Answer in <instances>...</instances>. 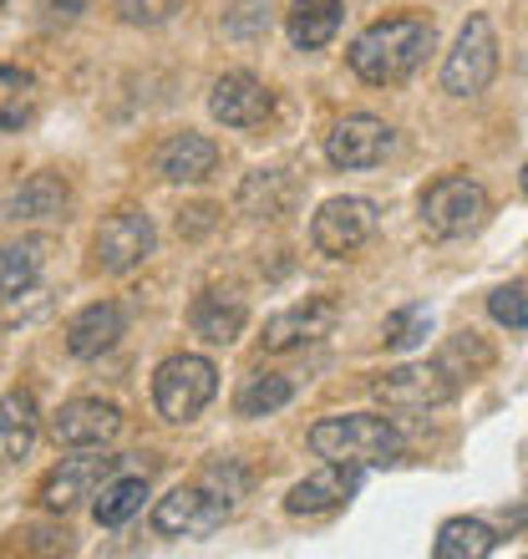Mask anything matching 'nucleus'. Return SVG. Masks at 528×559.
Masks as SVG:
<instances>
[{"label": "nucleus", "mask_w": 528, "mask_h": 559, "mask_svg": "<svg viewBox=\"0 0 528 559\" xmlns=\"http://www.w3.org/2000/svg\"><path fill=\"white\" fill-rule=\"evenodd\" d=\"M437 41L432 21H417V15H386L376 26H367L351 41V72L371 87H392V82H407L417 67L427 61Z\"/></svg>", "instance_id": "1"}, {"label": "nucleus", "mask_w": 528, "mask_h": 559, "mask_svg": "<svg viewBox=\"0 0 528 559\" xmlns=\"http://www.w3.org/2000/svg\"><path fill=\"white\" fill-rule=\"evenodd\" d=\"M310 448L325 457V463H351V468H386L401 457V432H396L386 417H325V423L310 427Z\"/></svg>", "instance_id": "2"}, {"label": "nucleus", "mask_w": 528, "mask_h": 559, "mask_svg": "<svg viewBox=\"0 0 528 559\" xmlns=\"http://www.w3.org/2000/svg\"><path fill=\"white\" fill-rule=\"evenodd\" d=\"M214 392H219V371L208 356H168L153 377V402L168 423H193L214 402Z\"/></svg>", "instance_id": "3"}, {"label": "nucleus", "mask_w": 528, "mask_h": 559, "mask_svg": "<svg viewBox=\"0 0 528 559\" xmlns=\"http://www.w3.org/2000/svg\"><path fill=\"white\" fill-rule=\"evenodd\" d=\"M488 219V193L478 178L447 174L422 193V224L432 239H463Z\"/></svg>", "instance_id": "4"}, {"label": "nucleus", "mask_w": 528, "mask_h": 559, "mask_svg": "<svg viewBox=\"0 0 528 559\" xmlns=\"http://www.w3.org/2000/svg\"><path fill=\"white\" fill-rule=\"evenodd\" d=\"M499 72V36L488 15H472L468 26L457 31V46L442 61V92L453 97H478Z\"/></svg>", "instance_id": "5"}, {"label": "nucleus", "mask_w": 528, "mask_h": 559, "mask_svg": "<svg viewBox=\"0 0 528 559\" xmlns=\"http://www.w3.org/2000/svg\"><path fill=\"white\" fill-rule=\"evenodd\" d=\"M235 503L214 493L208 484H193V488H173L168 499H158L153 509V530L163 539H208L214 530H224V519H229Z\"/></svg>", "instance_id": "6"}, {"label": "nucleus", "mask_w": 528, "mask_h": 559, "mask_svg": "<svg viewBox=\"0 0 528 559\" xmlns=\"http://www.w3.org/2000/svg\"><path fill=\"white\" fill-rule=\"evenodd\" d=\"M371 392H376V402H382L386 413H427V407L453 402L457 382L437 367V361H407V367L376 377Z\"/></svg>", "instance_id": "7"}, {"label": "nucleus", "mask_w": 528, "mask_h": 559, "mask_svg": "<svg viewBox=\"0 0 528 559\" xmlns=\"http://www.w3.org/2000/svg\"><path fill=\"white\" fill-rule=\"evenodd\" d=\"M147 254H153V219L143 209H118L112 219H103L97 239H92V265L107 270V275L143 265Z\"/></svg>", "instance_id": "8"}, {"label": "nucleus", "mask_w": 528, "mask_h": 559, "mask_svg": "<svg viewBox=\"0 0 528 559\" xmlns=\"http://www.w3.org/2000/svg\"><path fill=\"white\" fill-rule=\"evenodd\" d=\"M392 147H396V133L382 118H371V112H351V118H340L325 133V158L336 168H376V163H386Z\"/></svg>", "instance_id": "9"}, {"label": "nucleus", "mask_w": 528, "mask_h": 559, "mask_svg": "<svg viewBox=\"0 0 528 559\" xmlns=\"http://www.w3.org/2000/svg\"><path fill=\"white\" fill-rule=\"evenodd\" d=\"M371 229H376V209L367 199H331V204H321L315 224H310V239H315L321 254L346 260V254H356L367 245Z\"/></svg>", "instance_id": "10"}, {"label": "nucleus", "mask_w": 528, "mask_h": 559, "mask_svg": "<svg viewBox=\"0 0 528 559\" xmlns=\"http://www.w3.org/2000/svg\"><path fill=\"white\" fill-rule=\"evenodd\" d=\"M118 468H122V457H61L57 468L41 478V509L67 514L82 499H92Z\"/></svg>", "instance_id": "11"}, {"label": "nucleus", "mask_w": 528, "mask_h": 559, "mask_svg": "<svg viewBox=\"0 0 528 559\" xmlns=\"http://www.w3.org/2000/svg\"><path fill=\"white\" fill-rule=\"evenodd\" d=\"M122 432V413L112 407V402H67L57 417H51V438H57V448H82V453H92V448H107V442Z\"/></svg>", "instance_id": "12"}, {"label": "nucleus", "mask_w": 528, "mask_h": 559, "mask_svg": "<svg viewBox=\"0 0 528 559\" xmlns=\"http://www.w3.org/2000/svg\"><path fill=\"white\" fill-rule=\"evenodd\" d=\"M208 112L224 122V128H260L275 112V97L260 76L250 72H224L214 82V97H208Z\"/></svg>", "instance_id": "13"}, {"label": "nucleus", "mask_w": 528, "mask_h": 559, "mask_svg": "<svg viewBox=\"0 0 528 559\" xmlns=\"http://www.w3.org/2000/svg\"><path fill=\"white\" fill-rule=\"evenodd\" d=\"M331 325H336V306L321 300V295H310L305 306H290L269 316L264 321V352H295V346H310V341L331 336Z\"/></svg>", "instance_id": "14"}, {"label": "nucleus", "mask_w": 528, "mask_h": 559, "mask_svg": "<svg viewBox=\"0 0 528 559\" xmlns=\"http://www.w3.org/2000/svg\"><path fill=\"white\" fill-rule=\"evenodd\" d=\"M356 488H361V468H351V463H325L321 473H310L305 484L290 488L285 509H290L295 519L331 514V509H340L346 499H356Z\"/></svg>", "instance_id": "15"}, {"label": "nucleus", "mask_w": 528, "mask_h": 559, "mask_svg": "<svg viewBox=\"0 0 528 559\" xmlns=\"http://www.w3.org/2000/svg\"><path fill=\"white\" fill-rule=\"evenodd\" d=\"M122 325H128V316H122V306H112V300H97V306L76 310L72 321H67V352L72 356H103L118 346Z\"/></svg>", "instance_id": "16"}, {"label": "nucleus", "mask_w": 528, "mask_h": 559, "mask_svg": "<svg viewBox=\"0 0 528 559\" xmlns=\"http://www.w3.org/2000/svg\"><path fill=\"white\" fill-rule=\"evenodd\" d=\"M244 321H250V310H244V300H239L235 290H204L189 310L193 336L214 341V346H229V341L244 331Z\"/></svg>", "instance_id": "17"}, {"label": "nucleus", "mask_w": 528, "mask_h": 559, "mask_svg": "<svg viewBox=\"0 0 528 559\" xmlns=\"http://www.w3.org/2000/svg\"><path fill=\"white\" fill-rule=\"evenodd\" d=\"M219 168V147L208 143L204 133H178L158 147V174L173 183H199Z\"/></svg>", "instance_id": "18"}, {"label": "nucleus", "mask_w": 528, "mask_h": 559, "mask_svg": "<svg viewBox=\"0 0 528 559\" xmlns=\"http://www.w3.org/2000/svg\"><path fill=\"white\" fill-rule=\"evenodd\" d=\"M36 432H41L36 397H31V392H5V397H0V468L15 463V457H26Z\"/></svg>", "instance_id": "19"}, {"label": "nucleus", "mask_w": 528, "mask_h": 559, "mask_svg": "<svg viewBox=\"0 0 528 559\" xmlns=\"http://www.w3.org/2000/svg\"><path fill=\"white\" fill-rule=\"evenodd\" d=\"M67 178L61 174H31L5 204V219H57L67 214Z\"/></svg>", "instance_id": "20"}, {"label": "nucleus", "mask_w": 528, "mask_h": 559, "mask_svg": "<svg viewBox=\"0 0 528 559\" xmlns=\"http://www.w3.org/2000/svg\"><path fill=\"white\" fill-rule=\"evenodd\" d=\"M285 26H290V41L300 51H321V46L336 41L340 31V0H295Z\"/></svg>", "instance_id": "21"}, {"label": "nucleus", "mask_w": 528, "mask_h": 559, "mask_svg": "<svg viewBox=\"0 0 528 559\" xmlns=\"http://www.w3.org/2000/svg\"><path fill=\"white\" fill-rule=\"evenodd\" d=\"M143 499H147V473L143 478H137V473L107 478V484L92 493V514H97L103 530H118V524H128L132 514H143Z\"/></svg>", "instance_id": "22"}, {"label": "nucleus", "mask_w": 528, "mask_h": 559, "mask_svg": "<svg viewBox=\"0 0 528 559\" xmlns=\"http://www.w3.org/2000/svg\"><path fill=\"white\" fill-rule=\"evenodd\" d=\"M499 549V534H493V524H483V519H447L437 530V545H432V555L437 559H483Z\"/></svg>", "instance_id": "23"}, {"label": "nucleus", "mask_w": 528, "mask_h": 559, "mask_svg": "<svg viewBox=\"0 0 528 559\" xmlns=\"http://www.w3.org/2000/svg\"><path fill=\"white\" fill-rule=\"evenodd\" d=\"M437 367L463 386V382H472V377H483V371L493 367V346H488L483 336H472V331H457V336L437 352Z\"/></svg>", "instance_id": "24"}, {"label": "nucleus", "mask_w": 528, "mask_h": 559, "mask_svg": "<svg viewBox=\"0 0 528 559\" xmlns=\"http://www.w3.org/2000/svg\"><path fill=\"white\" fill-rule=\"evenodd\" d=\"M290 392L295 386L285 382V377H275V371H250L235 392V413L239 417H269L290 402Z\"/></svg>", "instance_id": "25"}, {"label": "nucleus", "mask_w": 528, "mask_h": 559, "mask_svg": "<svg viewBox=\"0 0 528 559\" xmlns=\"http://www.w3.org/2000/svg\"><path fill=\"white\" fill-rule=\"evenodd\" d=\"M36 118V82L21 67H0V133H21Z\"/></svg>", "instance_id": "26"}, {"label": "nucleus", "mask_w": 528, "mask_h": 559, "mask_svg": "<svg viewBox=\"0 0 528 559\" xmlns=\"http://www.w3.org/2000/svg\"><path fill=\"white\" fill-rule=\"evenodd\" d=\"M36 275H41V245H36V239H26V245H0V290L5 295L26 290Z\"/></svg>", "instance_id": "27"}, {"label": "nucleus", "mask_w": 528, "mask_h": 559, "mask_svg": "<svg viewBox=\"0 0 528 559\" xmlns=\"http://www.w3.org/2000/svg\"><path fill=\"white\" fill-rule=\"evenodd\" d=\"M285 199H290V189H285V178L279 174H250V183L239 189V209L254 214V219H275V214H285Z\"/></svg>", "instance_id": "28"}, {"label": "nucleus", "mask_w": 528, "mask_h": 559, "mask_svg": "<svg viewBox=\"0 0 528 559\" xmlns=\"http://www.w3.org/2000/svg\"><path fill=\"white\" fill-rule=\"evenodd\" d=\"M488 316L508 331H524L528 325V285H499L488 295Z\"/></svg>", "instance_id": "29"}, {"label": "nucleus", "mask_w": 528, "mask_h": 559, "mask_svg": "<svg viewBox=\"0 0 528 559\" xmlns=\"http://www.w3.org/2000/svg\"><path fill=\"white\" fill-rule=\"evenodd\" d=\"M427 325H432V316H427L422 306L396 310V316H386V346H396V352H411L417 341H427Z\"/></svg>", "instance_id": "30"}, {"label": "nucleus", "mask_w": 528, "mask_h": 559, "mask_svg": "<svg viewBox=\"0 0 528 559\" xmlns=\"http://www.w3.org/2000/svg\"><path fill=\"white\" fill-rule=\"evenodd\" d=\"M224 31L235 36V41H254L269 31V0H239L235 11L224 15Z\"/></svg>", "instance_id": "31"}, {"label": "nucleus", "mask_w": 528, "mask_h": 559, "mask_svg": "<svg viewBox=\"0 0 528 559\" xmlns=\"http://www.w3.org/2000/svg\"><path fill=\"white\" fill-rule=\"evenodd\" d=\"M128 26H163L178 11V0H112Z\"/></svg>", "instance_id": "32"}, {"label": "nucleus", "mask_w": 528, "mask_h": 559, "mask_svg": "<svg viewBox=\"0 0 528 559\" xmlns=\"http://www.w3.org/2000/svg\"><path fill=\"white\" fill-rule=\"evenodd\" d=\"M21 549H36V555H67V549H72V534L31 524V530H21Z\"/></svg>", "instance_id": "33"}, {"label": "nucleus", "mask_w": 528, "mask_h": 559, "mask_svg": "<svg viewBox=\"0 0 528 559\" xmlns=\"http://www.w3.org/2000/svg\"><path fill=\"white\" fill-rule=\"evenodd\" d=\"M208 224H214V209H208V204H199V209H189V219L178 214V235H204Z\"/></svg>", "instance_id": "34"}, {"label": "nucleus", "mask_w": 528, "mask_h": 559, "mask_svg": "<svg viewBox=\"0 0 528 559\" xmlns=\"http://www.w3.org/2000/svg\"><path fill=\"white\" fill-rule=\"evenodd\" d=\"M87 5L92 0H46V15H51V21H76Z\"/></svg>", "instance_id": "35"}, {"label": "nucleus", "mask_w": 528, "mask_h": 559, "mask_svg": "<svg viewBox=\"0 0 528 559\" xmlns=\"http://www.w3.org/2000/svg\"><path fill=\"white\" fill-rule=\"evenodd\" d=\"M524 193H528V163H524Z\"/></svg>", "instance_id": "36"}, {"label": "nucleus", "mask_w": 528, "mask_h": 559, "mask_svg": "<svg viewBox=\"0 0 528 559\" xmlns=\"http://www.w3.org/2000/svg\"><path fill=\"white\" fill-rule=\"evenodd\" d=\"M0 5H5V0H0Z\"/></svg>", "instance_id": "37"}]
</instances>
